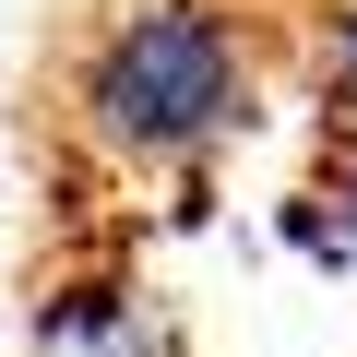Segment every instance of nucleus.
<instances>
[{
	"label": "nucleus",
	"mask_w": 357,
	"mask_h": 357,
	"mask_svg": "<svg viewBox=\"0 0 357 357\" xmlns=\"http://www.w3.org/2000/svg\"><path fill=\"white\" fill-rule=\"evenodd\" d=\"M238 107H250V60L215 0H131L84 48V131L107 155H143V167L215 155Z\"/></svg>",
	"instance_id": "1"
},
{
	"label": "nucleus",
	"mask_w": 357,
	"mask_h": 357,
	"mask_svg": "<svg viewBox=\"0 0 357 357\" xmlns=\"http://www.w3.org/2000/svg\"><path fill=\"white\" fill-rule=\"evenodd\" d=\"M36 357H178V333L131 286H72V298L36 310Z\"/></svg>",
	"instance_id": "2"
},
{
	"label": "nucleus",
	"mask_w": 357,
	"mask_h": 357,
	"mask_svg": "<svg viewBox=\"0 0 357 357\" xmlns=\"http://www.w3.org/2000/svg\"><path fill=\"white\" fill-rule=\"evenodd\" d=\"M298 238H310V250H345V262H357V155H345V178H333V227H321V215H298Z\"/></svg>",
	"instance_id": "3"
},
{
	"label": "nucleus",
	"mask_w": 357,
	"mask_h": 357,
	"mask_svg": "<svg viewBox=\"0 0 357 357\" xmlns=\"http://www.w3.org/2000/svg\"><path fill=\"white\" fill-rule=\"evenodd\" d=\"M333 96H345V119H357V13L333 24Z\"/></svg>",
	"instance_id": "4"
}]
</instances>
